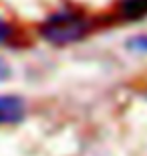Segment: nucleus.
<instances>
[{
    "label": "nucleus",
    "instance_id": "f03ea898",
    "mask_svg": "<svg viewBox=\"0 0 147 156\" xmlns=\"http://www.w3.org/2000/svg\"><path fill=\"white\" fill-rule=\"evenodd\" d=\"M24 118V101L16 95H0V124H16Z\"/></svg>",
    "mask_w": 147,
    "mask_h": 156
},
{
    "label": "nucleus",
    "instance_id": "7ed1b4c3",
    "mask_svg": "<svg viewBox=\"0 0 147 156\" xmlns=\"http://www.w3.org/2000/svg\"><path fill=\"white\" fill-rule=\"evenodd\" d=\"M119 14L125 20H139L147 16V0H119Z\"/></svg>",
    "mask_w": 147,
    "mask_h": 156
},
{
    "label": "nucleus",
    "instance_id": "20e7f679",
    "mask_svg": "<svg viewBox=\"0 0 147 156\" xmlns=\"http://www.w3.org/2000/svg\"><path fill=\"white\" fill-rule=\"evenodd\" d=\"M10 35H12V27L6 23L2 16H0V45H2V43H6V41L10 39Z\"/></svg>",
    "mask_w": 147,
    "mask_h": 156
},
{
    "label": "nucleus",
    "instance_id": "39448f33",
    "mask_svg": "<svg viewBox=\"0 0 147 156\" xmlns=\"http://www.w3.org/2000/svg\"><path fill=\"white\" fill-rule=\"evenodd\" d=\"M131 49H137V51H147V35H139V37H133L129 41Z\"/></svg>",
    "mask_w": 147,
    "mask_h": 156
},
{
    "label": "nucleus",
    "instance_id": "f257e3e1",
    "mask_svg": "<svg viewBox=\"0 0 147 156\" xmlns=\"http://www.w3.org/2000/svg\"><path fill=\"white\" fill-rule=\"evenodd\" d=\"M89 33V20L83 14L73 10L57 12L45 20L40 27V35L52 45H68L83 39Z\"/></svg>",
    "mask_w": 147,
    "mask_h": 156
}]
</instances>
